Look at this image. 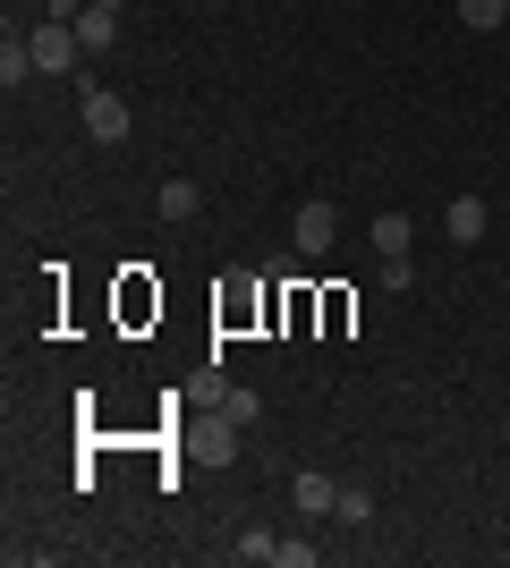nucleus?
Masks as SVG:
<instances>
[{
	"instance_id": "15",
	"label": "nucleus",
	"mask_w": 510,
	"mask_h": 568,
	"mask_svg": "<svg viewBox=\"0 0 510 568\" xmlns=\"http://www.w3.org/2000/svg\"><path fill=\"white\" fill-rule=\"evenodd\" d=\"M94 9H111V18H120V9H128V0H94Z\"/></svg>"
},
{
	"instance_id": "6",
	"label": "nucleus",
	"mask_w": 510,
	"mask_h": 568,
	"mask_svg": "<svg viewBox=\"0 0 510 568\" xmlns=\"http://www.w3.org/2000/svg\"><path fill=\"white\" fill-rule=\"evenodd\" d=\"M290 500H298V509H307V518H332L340 484H332V475H316V467H307V475H290Z\"/></svg>"
},
{
	"instance_id": "14",
	"label": "nucleus",
	"mask_w": 510,
	"mask_h": 568,
	"mask_svg": "<svg viewBox=\"0 0 510 568\" xmlns=\"http://www.w3.org/2000/svg\"><path fill=\"white\" fill-rule=\"evenodd\" d=\"M43 18H60V26H77V18H86V0H43Z\"/></svg>"
},
{
	"instance_id": "5",
	"label": "nucleus",
	"mask_w": 510,
	"mask_h": 568,
	"mask_svg": "<svg viewBox=\"0 0 510 568\" xmlns=\"http://www.w3.org/2000/svg\"><path fill=\"white\" fill-rule=\"evenodd\" d=\"M442 230L460 237V246H477V237H486V195H451V204H442Z\"/></svg>"
},
{
	"instance_id": "3",
	"label": "nucleus",
	"mask_w": 510,
	"mask_h": 568,
	"mask_svg": "<svg viewBox=\"0 0 510 568\" xmlns=\"http://www.w3.org/2000/svg\"><path fill=\"white\" fill-rule=\"evenodd\" d=\"M290 237H298V255H332V237H340V213H332V204H298Z\"/></svg>"
},
{
	"instance_id": "7",
	"label": "nucleus",
	"mask_w": 510,
	"mask_h": 568,
	"mask_svg": "<svg viewBox=\"0 0 510 568\" xmlns=\"http://www.w3.org/2000/svg\"><path fill=\"white\" fill-rule=\"evenodd\" d=\"M77 43H86V60H102V51L120 43V18H111V9H94V0H86V18H77Z\"/></svg>"
},
{
	"instance_id": "11",
	"label": "nucleus",
	"mask_w": 510,
	"mask_h": 568,
	"mask_svg": "<svg viewBox=\"0 0 510 568\" xmlns=\"http://www.w3.org/2000/svg\"><path fill=\"white\" fill-rule=\"evenodd\" d=\"M18 77H34V43L9 34V43H0V85H18Z\"/></svg>"
},
{
	"instance_id": "12",
	"label": "nucleus",
	"mask_w": 510,
	"mask_h": 568,
	"mask_svg": "<svg viewBox=\"0 0 510 568\" xmlns=\"http://www.w3.org/2000/svg\"><path fill=\"white\" fill-rule=\"evenodd\" d=\"M230 551H239V560H281V535H272V526H247Z\"/></svg>"
},
{
	"instance_id": "1",
	"label": "nucleus",
	"mask_w": 510,
	"mask_h": 568,
	"mask_svg": "<svg viewBox=\"0 0 510 568\" xmlns=\"http://www.w3.org/2000/svg\"><path fill=\"white\" fill-rule=\"evenodd\" d=\"M26 43H34V77H77V69H86V43H77V26H60V18H43L34 34H26Z\"/></svg>"
},
{
	"instance_id": "13",
	"label": "nucleus",
	"mask_w": 510,
	"mask_h": 568,
	"mask_svg": "<svg viewBox=\"0 0 510 568\" xmlns=\"http://www.w3.org/2000/svg\"><path fill=\"white\" fill-rule=\"evenodd\" d=\"M256 416H264V407H256V390H239V382H230V390H221V425H256Z\"/></svg>"
},
{
	"instance_id": "8",
	"label": "nucleus",
	"mask_w": 510,
	"mask_h": 568,
	"mask_svg": "<svg viewBox=\"0 0 510 568\" xmlns=\"http://www.w3.org/2000/svg\"><path fill=\"white\" fill-rule=\"evenodd\" d=\"M153 213H162V221H196V213H204V195H196V179H162V195H153Z\"/></svg>"
},
{
	"instance_id": "2",
	"label": "nucleus",
	"mask_w": 510,
	"mask_h": 568,
	"mask_svg": "<svg viewBox=\"0 0 510 568\" xmlns=\"http://www.w3.org/2000/svg\"><path fill=\"white\" fill-rule=\"evenodd\" d=\"M86 136L94 144H128V102L111 85H86Z\"/></svg>"
},
{
	"instance_id": "10",
	"label": "nucleus",
	"mask_w": 510,
	"mask_h": 568,
	"mask_svg": "<svg viewBox=\"0 0 510 568\" xmlns=\"http://www.w3.org/2000/svg\"><path fill=\"white\" fill-rule=\"evenodd\" d=\"M502 18H510V0H460V26H468V34H493Z\"/></svg>"
},
{
	"instance_id": "4",
	"label": "nucleus",
	"mask_w": 510,
	"mask_h": 568,
	"mask_svg": "<svg viewBox=\"0 0 510 568\" xmlns=\"http://www.w3.org/2000/svg\"><path fill=\"white\" fill-rule=\"evenodd\" d=\"M409 246H417V221L409 213H374V255H383V263H409Z\"/></svg>"
},
{
	"instance_id": "9",
	"label": "nucleus",
	"mask_w": 510,
	"mask_h": 568,
	"mask_svg": "<svg viewBox=\"0 0 510 568\" xmlns=\"http://www.w3.org/2000/svg\"><path fill=\"white\" fill-rule=\"evenodd\" d=\"M332 518H340V526H366V518H374V493H366V484H340Z\"/></svg>"
}]
</instances>
